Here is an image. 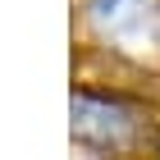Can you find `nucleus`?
Wrapping results in <instances>:
<instances>
[{
    "mask_svg": "<svg viewBox=\"0 0 160 160\" xmlns=\"http://www.w3.org/2000/svg\"><path fill=\"white\" fill-rule=\"evenodd\" d=\"M87 14L123 50H147L160 41V0H87Z\"/></svg>",
    "mask_w": 160,
    "mask_h": 160,
    "instance_id": "1",
    "label": "nucleus"
},
{
    "mask_svg": "<svg viewBox=\"0 0 160 160\" xmlns=\"http://www.w3.org/2000/svg\"><path fill=\"white\" fill-rule=\"evenodd\" d=\"M73 137L82 147L96 151H114L133 137V114L114 105V101H96V96H73Z\"/></svg>",
    "mask_w": 160,
    "mask_h": 160,
    "instance_id": "2",
    "label": "nucleus"
}]
</instances>
